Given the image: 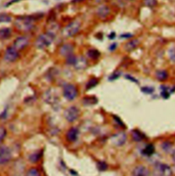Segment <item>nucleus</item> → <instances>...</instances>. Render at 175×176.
Wrapping results in <instances>:
<instances>
[{
  "mask_svg": "<svg viewBox=\"0 0 175 176\" xmlns=\"http://www.w3.org/2000/svg\"><path fill=\"white\" fill-rule=\"evenodd\" d=\"M35 19L32 16H20L16 19L15 25L19 30L23 32L30 31L34 28V22Z\"/></svg>",
  "mask_w": 175,
  "mask_h": 176,
  "instance_id": "obj_1",
  "label": "nucleus"
},
{
  "mask_svg": "<svg viewBox=\"0 0 175 176\" xmlns=\"http://www.w3.org/2000/svg\"><path fill=\"white\" fill-rule=\"evenodd\" d=\"M55 39V35L53 32H48L42 34L36 39L35 46L40 50H44L52 44Z\"/></svg>",
  "mask_w": 175,
  "mask_h": 176,
  "instance_id": "obj_2",
  "label": "nucleus"
},
{
  "mask_svg": "<svg viewBox=\"0 0 175 176\" xmlns=\"http://www.w3.org/2000/svg\"><path fill=\"white\" fill-rule=\"evenodd\" d=\"M81 24L80 21H74L70 22L62 30V36L65 38L71 37L75 35L80 31Z\"/></svg>",
  "mask_w": 175,
  "mask_h": 176,
  "instance_id": "obj_3",
  "label": "nucleus"
},
{
  "mask_svg": "<svg viewBox=\"0 0 175 176\" xmlns=\"http://www.w3.org/2000/svg\"><path fill=\"white\" fill-rule=\"evenodd\" d=\"M155 176H172L173 171L170 167L166 164L157 163L154 167Z\"/></svg>",
  "mask_w": 175,
  "mask_h": 176,
  "instance_id": "obj_4",
  "label": "nucleus"
},
{
  "mask_svg": "<svg viewBox=\"0 0 175 176\" xmlns=\"http://www.w3.org/2000/svg\"><path fill=\"white\" fill-rule=\"evenodd\" d=\"M78 90L75 85L69 84L64 86L63 95L64 97L69 101H72L77 97Z\"/></svg>",
  "mask_w": 175,
  "mask_h": 176,
  "instance_id": "obj_5",
  "label": "nucleus"
},
{
  "mask_svg": "<svg viewBox=\"0 0 175 176\" xmlns=\"http://www.w3.org/2000/svg\"><path fill=\"white\" fill-rule=\"evenodd\" d=\"M64 116L69 122H73L77 120L80 116V110L76 106H70L65 110Z\"/></svg>",
  "mask_w": 175,
  "mask_h": 176,
  "instance_id": "obj_6",
  "label": "nucleus"
},
{
  "mask_svg": "<svg viewBox=\"0 0 175 176\" xmlns=\"http://www.w3.org/2000/svg\"><path fill=\"white\" fill-rule=\"evenodd\" d=\"M19 51L13 46L8 47L4 53V60L8 62H13L18 59Z\"/></svg>",
  "mask_w": 175,
  "mask_h": 176,
  "instance_id": "obj_7",
  "label": "nucleus"
},
{
  "mask_svg": "<svg viewBox=\"0 0 175 176\" xmlns=\"http://www.w3.org/2000/svg\"><path fill=\"white\" fill-rule=\"evenodd\" d=\"M12 154L10 149L6 146H0V164H4L10 161Z\"/></svg>",
  "mask_w": 175,
  "mask_h": 176,
  "instance_id": "obj_8",
  "label": "nucleus"
},
{
  "mask_svg": "<svg viewBox=\"0 0 175 176\" xmlns=\"http://www.w3.org/2000/svg\"><path fill=\"white\" fill-rule=\"evenodd\" d=\"M29 44V39L26 36H19L13 42L12 46L18 51L25 49Z\"/></svg>",
  "mask_w": 175,
  "mask_h": 176,
  "instance_id": "obj_9",
  "label": "nucleus"
},
{
  "mask_svg": "<svg viewBox=\"0 0 175 176\" xmlns=\"http://www.w3.org/2000/svg\"><path fill=\"white\" fill-rule=\"evenodd\" d=\"M111 141L115 146H122L127 141V135L124 132L116 133L112 137Z\"/></svg>",
  "mask_w": 175,
  "mask_h": 176,
  "instance_id": "obj_10",
  "label": "nucleus"
},
{
  "mask_svg": "<svg viewBox=\"0 0 175 176\" xmlns=\"http://www.w3.org/2000/svg\"><path fill=\"white\" fill-rule=\"evenodd\" d=\"M132 176H151L150 171L145 166H138L132 172Z\"/></svg>",
  "mask_w": 175,
  "mask_h": 176,
  "instance_id": "obj_11",
  "label": "nucleus"
},
{
  "mask_svg": "<svg viewBox=\"0 0 175 176\" xmlns=\"http://www.w3.org/2000/svg\"><path fill=\"white\" fill-rule=\"evenodd\" d=\"M73 51H74V47H73V45L70 43H67L62 45L60 48V50H59V53H60V55L62 56L68 57V56L70 55H73Z\"/></svg>",
  "mask_w": 175,
  "mask_h": 176,
  "instance_id": "obj_12",
  "label": "nucleus"
},
{
  "mask_svg": "<svg viewBox=\"0 0 175 176\" xmlns=\"http://www.w3.org/2000/svg\"><path fill=\"white\" fill-rule=\"evenodd\" d=\"M79 136V130L77 127H73L68 130L66 134V138L69 142H75L77 140Z\"/></svg>",
  "mask_w": 175,
  "mask_h": 176,
  "instance_id": "obj_13",
  "label": "nucleus"
},
{
  "mask_svg": "<svg viewBox=\"0 0 175 176\" xmlns=\"http://www.w3.org/2000/svg\"><path fill=\"white\" fill-rule=\"evenodd\" d=\"M73 66H75V69L77 70L85 69L88 66V61L86 58L84 56H80L76 58V61Z\"/></svg>",
  "mask_w": 175,
  "mask_h": 176,
  "instance_id": "obj_14",
  "label": "nucleus"
},
{
  "mask_svg": "<svg viewBox=\"0 0 175 176\" xmlns=\"http://www.w3.org/2000/svg\"><path fill=\"white\" fill-rule=\"evenodd\" d=\"M140 41L138 39H133L125 45V50L127 52H132L139 46Z\"/></svg>",
  "mask_w": 175,
  "mask_h": 176,
  "instance_id": "obj_15",
  "label": "nucleus"
},
{
  "mask_svg": "<svg viewBox=\"0 0 175 176\" xmlns=\"http://www.w3.org/2000/svg\"><path fill=\"white\" fill-rule=\"evenodd\" d=\"M110 12V9L107 6H102L97 9V15L101 18H105L108 16Z\"/></svg>",
  "mask_w": 175,
  "mask_h": 176,
  "instance_id": "obj_16",
  "label": "nucleus"
},
{
  "mask_svg": "<svg viewBox=\"0 0 175 176\" xmlns=\"http://www.w3.org/2000/svg\"><path fill=\"white\" fill-rule=\"evenodd\" d=\"M155 152V147L153 145L148 144L142 150V154L145 156H151Z\"/></svg>",
  "mask_w": 175,
  "mask_h": 176,
  "instance_id": "obj_17",
  "label": "nucleus"
},
{
  "mask_svg": "<svg viewBox=\"0 0 175 176\" xmlns=\"http://www.w3.org/2000/svg\"><path fill=\"white\" fill-rule=\"evenodd\" d=\"M12 35V30L9 28H3L0 29V39H8Z\"/></svg>",
  "mask_w": 175,
  "mask_h": 176,
  "instance_id": "obj_18",
  "label": "nucleus"
},
{
  "mask_svg": "<svg viewBox=\"0 0 175 176\" xmlns=\"http://www.w3.org/2000/svg\"><path fill=\"white\" fill-rule=\"evenodd\" d=\"M155 77L157 79V80L163 82L168 78V73L166 70H158L155 73Z\"/></svg>",
  "mask_w": 175,
  "mask_h": 176,
  "instance_id": "obj_19",
  "label": "nucleus"
},
{
  "mask_svg": "<svg viewBox=\"0 0 175 176\" xmlns=\"http://www.w3.org/2000/svg\"><path fill=\"white\" fill-rule=\"evenodd\" d=\"M131 136L133 138V140L136 142L142 141L144 138H145V135H144L142 132H140L139 130H134L131 132Z\"/></svg>",
  "mask_w": 175,
  "mask_h": 176,
  "instance_id": "obj_20",
  "label": "nucleus"
},
{
  "mask_svg": "<svg viewBox=\"0 0 175 176\" xmlns=\"http://www.w3.org/2000/svg\"><path fill=\"white\" fill-rule=\"evenodd\" d=\"M42 156V154L41 151L33 152L29 156V160L32 163H36L39 161Z\"/></svg>",
  "mask_w": 175,
  "mask_h": 176,
  "instance_id": "obj_21",
  "label": "nucleus"
},
{
  "mask_svg": "<svg viewBox=\"0 0 175 176\" xmlns=\"http://www.w3.org/2000/svg\"><path fill=\"white\" fill-rule=\"evenodd\" d=\"M87 54H88V57L90 58L93 59V60H96L100 56V52H98V50H95V49H91V50H88Z\"/></svg>",
  "mask_w": 175,
  "mask_h": 176,
  "instance_id": "obj_22",
  "label": "nucleus"
},
{
  "mask_svg": "<svg viewBox=\"0 0 175 176\" xmlns=\"http://www.w3.org/2000/svg\"><path fill=\"white\" fill-rule=\"evenodd\" d=\"M83 102H84V104L90 106V105H93V104H97V99L95 97H86L84 98Z\"/></svg>",
  "mask_w": 175,
  "mask_h": 176,
  "instance_id": "obj_23",
  "label": "nucleus"
},
{
  "mask_svg": "<svg viewBox=\"0 0 175 176\" xmlns=\"http://www.w3.org/2000/svg\"><path fill=\"white\" fill-rule=\"evenodd\" d=\"M98 79L95 78H91L88 82H87L86 86V89L88 90V89H92V88L97 86V85L98 84Z\"/></svg>",
  "mask_w": 175,
  "mask_h": 176,
  "instance_id": "obj_24",
  "label": "nucleus"
},
{
  "mask_svg": "<svg viewBox=\"0 0 175 176\" xmlns=\"http://www.w3.org/2000/svg\"><path fill=\"white\" fill-rule=\"evenodd\" d=\"M25 176H41V174L37 169L31 168L27 171Z\"/></svg>",
  "mask_w": 175,
  "mask_h": 176,
  "instance_id": "obj_25",
  "label": "nucleus"
},
{
  "mask_svg": "<svg viewBox=\"0 0 175 176\" xmlns=\"http://www.w3.org/2000/svg\"><path fill=\"white\" fill-rule=\"evenodd\" d=\"M12 21V18L9 15L7 14H0V22L8 23Z\"/></svg>",
  "mask_w": 175,
  "mask_h": 176,
  "instance_id": "obj_26",
  "label": "nucleus"
},
{
  "mask_svg": "<svg viewBox=\"0 0 175 176\" xmlns=\"http://www.w3.org/2000/svg\"><path fill=\"white\" fill-rule=\"evenodd\" d=\"M162 147L164 152H170L172 149H173V145H172V144L169 143V142H164V143H162Z\"/></svg>",
  "mask_w": 175,
  "mask_h": 176,
  "instance_id": "obj_27",
  "label": "nucleus"
},
{
  "mask_svg": "<svg viewBox=\"0 0 175 176\" xmlns=\"http://www.w3.org/2000/svg\"><path fill=\"white\" fill-rule=\"evenodd\" d=\"M143 4L147 7H154L157 5V0H143Z\"/></svg>",
  "mask_w": 175,
  "mask_h": 176,
  "instance_id": "obj_28",
  "label": "nucleus"
},
{
  "mask_svg": "<svg viewBox=\"0 0 175 176\" xmlns=\"http://www.w3.org/2000/svg\"><path fill=\"white\" fill-rule=\"evenodd\" d=\"M97 168L100 171H103L108 169V164L105 162L99 161L97 163Z\"/></svg>",
  "mask_w": 175,
  "mask_h": 176,
  "instance_id": "obj_29",
  "label": "nucleus"
},
{
  "mask_svg": "<svg viewBox=\"0 0 175 176\" xmlns=\"http://www.w3.org/2000/svg\"><path fill=\"white\" fill-rule=\"evenodd\" d=\"M76 58H77V57L73 55H70L69 56H68L66 58V63L69 65H74L75 62L76 61Z\"/></svg>",
  "mask_w": 175,
  "mask_h": 176,
  "instance_id": "obj_30",
  "label": "nucleus"
},
{
  "mask_svg": "<svg viewBox=\"0 0 175 176\" xmlns=\"http://www.w3.org/2000/svg\"><path fill=\"white\" fill-rule=\"evenodd\" d=\"M5 136H6V130H5V127H0V143L4 141Z\"/></svg>",
  "mask_w": 175,
  "mask_h": 176,
  "instance_id": "obj_31",
  "label": "nucleus"
},
{
  "mask_svg": "<svg viewBox=\"0 0 175 176\" xmlns=\"http://www.w3.org/2000/svg\"><path fill=\"white\" fill-rule=\"evenodd\" d=\"M142 91L143 93H146V94H151V93H152L154 91V89L152 87L145 86V87L142 88Z\"/></svg>",
  "mask_w": 175,
  "mask_h": 176,
  "instance_id": "obj_32",
  "label": "nucleus"
},
{
  "mask_svg": "<svg viewBox=\"0 0 175 176\" xmlns=\"http://www.w3.org/2000/svg\"><path fill=\"white\" fill-rule=\"evenodd\" d=\"M169 56H170L171 61L175 62V47L172 48L169 51Z\"/></svg>",
  "mask_w": 175,
  "mask_h": 176,
  "instance_id": "obj_33",
  "label": "nucleus"
},
{
  "mask_svg": "<svg viewBox=\"0 0 175 176\" xmlns=\"http://www.w3.org/2000/svg\"><path fill=\"white\" fill-rule=\"evenodd\" d=\"M120 75V72H115L114 74H112L111 75V77L109 78V79H111V80H114V79H117L118 78H119V76Z\"/></svg>",
  "mask_w": 175,
  "mask_h": 176,
  "instance_id": "obj_34",
  "label": "nucleus"
},
{
  "mask_svg": "<svg viewBox=\"0 0 175 176\" xmlns=\"http://www.w3.org/2000/svg\"><path fill=\"white\" fill-rule=\"evenodd\" d=\"M125 78H127V79H129V80H131L132 82H135V83H138V80L136 79H135L134 78H133V77H131V75H127V76H125Z\"/></svg>",
  "mask_w": 175,
  "mask_h": 176,
  "instance_id": "obj_35",
  "label": "nucleus"
},
{
  "mask_svg": "<svg viewBox=\"0 0 175 176\" xmlns=\"http://www.w3.org/2000/svg\"><path fill=\"white\" fill-rule=\"evenodd\" d=\"M19 1H21V0H11L10 2H9L7 4V6H10V5H11V4H14V3H15V2H19Z\"/></svg>",
  "mask_w": 175,
  "mask_h": 176,
  "instance_id": "obj_36",
  "label": "nucleus"
},
{
  "mask_svg": "<svg viewBox=\"0 0 175 176\" xmlns=\"http://www.w3.org/2000/svg\"><path fill=\"white\" fill-rule=\"evenodd\" d=\"M115 36H116V34L114 32H112V33H111V35H109V38H111V39H113V38H114Z\"/></svg>",
  "mask_w": 175,
  "mask_h": 176,
  "instance_id": "obj_37",
  "label": "nucleus"
},
{
  "mask_svg": "<svg viewBox=\"0 0 175 176\" xmlns=\"http://www.w3.org/2000/svg\"><path fill=\"white\" fill-rule=\"evenodd\" d=\"M131 36H132L131 35H130V34H127V35H122V38H129L131 37Z\"/></svg>",
  "mask_w": 175,
  "mask_h": 176,
  "instance_id": "obj_38",
  "label": "nucleus"
},
{
  "mask_svg": "<svg viewBox=\"0 0 175 176\" xmlns=\"http://www.w3.org/2000/svg\"><path fill=\"white\" fill-rule=\"evenodd\" d=\"M116 44H113V45H112V46L110 47V50H115L116 49Z\"/></svg>",
  "mask_w": 175,
  "mask_h": 176,
  "instance_id": "obj_39",
  "label": "nucleus"
},
{
  "mask_svg": "<svg viewBox=\"0 0 175 176\" xmlns=\"http://www.w3.org/2000/svg\"><path fill=\"white\" fill-rule=\"evenodd\" d=\"M173 160L174 163H175V149L173 152Z\"/></svg>",
  "mask_w": 175,
  "mask_h": 176,
  "instance_id": "obj_40",
  "label": "nucleus"
},
{
  "mask_svg": "<svg viewBox=\"0 0 175 176\" xmlns=\"http://www.w3.org/2000/svg\"><path fill=\"white\" fill-rule=\"evenodd\" d=\"M84 0H73V2H82Z\"/></svg>",
  "mask_w": 175,
  "mask_h": 176,
  "instance_id": "obj_41",
  "label": "nucleus"
},
{
  "mask_svg": "<svg viewBox=\"0 0 175 176\" xmlns=\"http://www.w3.org/2000/svg\"><path fill=\"white\" fill-rule=\"evenodd\" d=\"M127 1H131V0H127Z\"/></svg>",
  "mask_w": 175,
  "mask_h": 176,
  "instance_id": "obj_42",
  "label": "nucleus"
}]
</instances>
